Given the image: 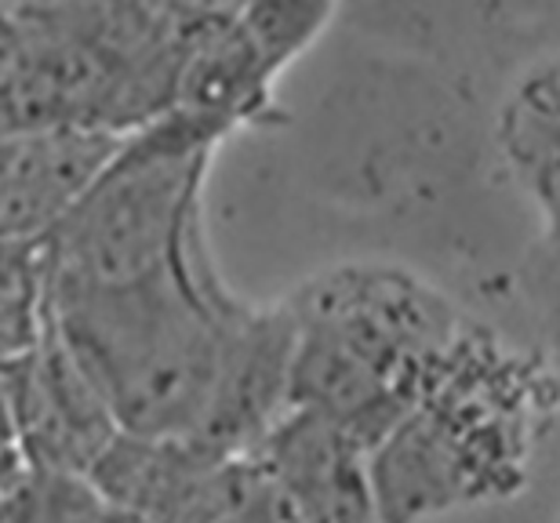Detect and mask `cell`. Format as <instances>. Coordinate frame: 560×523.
Here are the masks:
<instances>
[{
  "instance_id": "1",
  "label": "cell",
  "mask_w": 560,
  "mask_h": 523,
  "mask_svg": "<svg viewBox=\"0 0 560 523\" xmlns=\"http://www.w3.org/2000/svg\"><path fill=\"white\" fill-rule=\"evenodd\" d=\"M44 328L62 342L120 432L194 437L244 454L284 411L288 302L252 306L222 281L208 237L125 287H44Z\"/></svg>"
},
{
  "instance_id": "2",
  "label": "cell",
  "mask_w": 560,
  "mask_h": 523,
  "mask_svg": "<svg viewBox=\"0 0 560 523\" xmlns=\"http://www.w3.org/2000/svg\"><path fill=\"white\" fill-rule=\"evenodd\" d=\"M557 411L553 367L466 320L419 404L368 451L378 523H425L528 484Z\"/></svg>"
},
{
  "instance_id": "3",
  "label": "cell",
  "mask_w": 560,
  "mask_h": 523,
  "mask_svg": "<svg viewBox=\"0 0 560 523\" xmlns=\"http://www.w3.org/2000/svg\"><path fill=\"white\" fill-rule=\"evenodd\" d=\"M284 407L339 421L368 451L419 404L466 317L397 262H342L288 298Z\"/></svg>"
},
{
  "instance_id": "4",
  "label": "cell",
  "mask_w": 560,
  "mask_h": 523,
  "mask_svg": "<svg viewBox=\"0 0 560 523\" xmlns=\"http://www.w3.org/2000/svg\"><path fill=\"white\" fill-rule=\"evenodd\" d=\"M178 62L150 0H0V135L125 139L172 109Z\"/></svg>"
},
{
  "instance_id": "5",
  "label": "cell",
  "mask_w": 560,
  "mask_h": 523,
  "mask_svg": "<svg viewBox=\"0 0 560 523\" xmlns=\"http://www.w3.org/2000/svg\"><path fill=\"white\" fill-rule=\"evenodd\" d=\"M219 146L178 114L131 131L40 240L44 287H125L183 259L205 237V182Z\"/></svg>"
},
{
  "instance_id": "6",
  "label": "cell",
  "mask_w": 560,
  "mask_h": 523,
  "mask_svg": "<svg viewBox=\"0 0 560 523\" xmlns=\"http://www.w3.org/2000/svg\"><path fill=\"white\" fill-rule=\"evenodd\" d=\"M244 454L259 465L280 523H378L368 448L339 421L284 407Z\"/></svg>"
},
{
  "instance_id": "7",
  "label": "cell",
  "mask_w": 560,
  "mask_h": 523,
  "mask_svg": "<svg viewBox=\"0 0 560 523\" xmlns=\"http://www.w3.org/2000/svg\"><path fill=\"white\" fill-rule=\"evenodd\" d=\"M8 400L19 454L30 473L84 480L120 432L103 396L48 328L26 356L8 364Z\"/></svg>"
},
{
  "instance_id": "8",
  "label": "cell",
  "mask_w": 560,
  "mask_h": 523,
  "mask_svg": "<svg viewBox=\"0 0 560 523\" xmlns=\"http://www.w3.org/2000/svg\"><path fill=\"white\" fill-rule=\"evenodd\" d=\"M128 139V135H125ZM98 131L0 135V237L44 240L120 150Z\"/></svg>"
},
{
  "instance_id": "9",
  "label": "cell",
  "mask_w": 560,
  "mask_h": 523,
  "mask_svg": "<svg viewBox=\"0 0 560 523\" xmlns=\"http://www.w3.org/2000/svg\"><path fill=\"white\" fill-rule=\"evenodd\" d=\"M277 81L280 73L237 19L200 33L183 48L167 114L186 117L189 124L226 142L244 128H266L284 117L273 98Z\"/></svg>"
},
{
  "instance_id": "10",
  "label": "cell",
  "mask_w": 560,
  "mask_h": 523,
  "mask_svg": "<svg viewBox=\"0 0 560 523\" xmlns=\"http://www.w3.org/2000/svg\"><path fill=\"white\" fill-rule=\"evenodd\" d=\"M557 59L546 55L510 84L495 117V153L502 171L521 197L539 211L542 233L557 229V175H560V103Z\"/></svg>"
},
{
  "instance_id": "11",
  "label": "cell",
  "mask_w": 560,
  "mask_h": 523,
  "mask_svg": "<svg viewBox=\"0 0 560 523\" xmlns=\"http://www.w3.org/2000/svg\"><path fill=\"white\" fill-rule=\"evenodd\" d=\"M161 523H280L277 502L248 454H226Z\"/></svg>"
},
{
  "instance_id": "12",
  "label": "cell",
  "mask_w": 560,
  "mask_h": 523,
  "mask_svg": "<svg viewBox=\"0 0 560 523\" xmlns=\"http://www.w3.org/2000/svg\"><path fill=\"white\" fill-rule=\"evenodd\" d=\"M0 523H142L109 506L81 476L22 473L0 491Z\"/></svg>"
},
{
  "instance_id": "13",
  "label": "cell",
  "mask_w": 560,
  "mask_h": 523,
  "mask_svg": "<svg viewBox=\"0 0 560 523\" xmlns=\"http://www.w3.org/2000/svg\"><path fill=\"white\" fill-rule=\"evenodd\" d=\"M44 335L40 240L0 237V367L26 356Z\"/></svg>"
},
{
  "instance_id": "14",
  "label": "cell",
  "mask_w": 560,
  "mask_h": 523,
  "mask_svg": "<svg viewBox=\"0 0 560 523\" xmlns=\"http://www.w3.org/2000/svg\"><path fill=\"white\" fill-rule=\"evenodd\" d=\"M335 4L339 0H244L241 26L259 44L266 62L284 73L328 29Z\"/></svg>"
},
{
  "instance_id": "15",
  "label": "cell",
  "mask_w": 560,
  "mask_h": 523,
  "mask_svg": "<svg viewBox=\"0 0 560 523\" xmlns=\"http://www.w3.org/2000/svg\"><path fill=\"white\" fill-rule=\"evenodd\" d=\"M241 4L244 0H150L153 15L175 33L183 48L194 37H200V33L237 22Z\"/></svg>"
},
{
  "instance_id": "16",
  "label": "cell",
  "mask_w": 560,
  "mask_h": 523,
  "mask_svg": "<svg viewBox=\"0 0 560 523\" xmlns=\"http://www.w3.org/2000/svg\"><path fill=\"white\" fill-rule=\"evenodd\" d=\"M26 473L15 440V421H11V400H8V364L0 367V491H8L19 476Z\"/></svg>"
}]
</instances>
